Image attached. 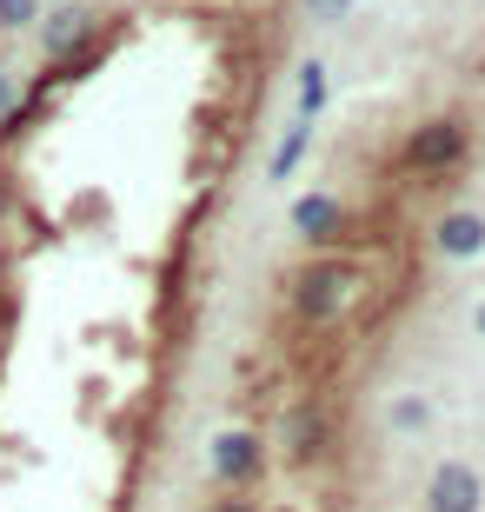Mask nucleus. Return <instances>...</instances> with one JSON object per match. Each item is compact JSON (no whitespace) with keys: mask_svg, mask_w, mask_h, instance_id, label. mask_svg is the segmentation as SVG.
<instances>
[{"mask_svg":"<svg viewBox=\"0 0 485 512\" xmlns=\"http://www.w3.org/2000/svg\"><path fill=\"white\" fill-rule=\"evenodd\" d=\"M479 473L472 466H459V459H446L439 473H432V486H426V506L432 512H479Z\"/></svg>","mask_w":485,"mask_h":512,"instance_id":"7ed1b4c3","label":"nucleus"},{"mask_svg":"<svg viewBox=\"0 0 485 512\" xmlns=\"http://www.w3.org/2000/svg\"><path fill=\"white\" fill-rule=\"evenodd\" d=\"M40 0H0V27H34Z\"/></svg>","mask_w":485,"mask_h":512,"instance_id":"9b49d317","label":"nucleus"},{"mask_svg":"<svg viewBox=\"0 0 485 512\" xmlns=\"http://www.w3.org/2000/svg\"><path fill=\"white\" fill-rule=\"evenodd\" d=\"M479 340H485V300H479Z\"/></svg>","mask_w":485,"mask_h":512,"instance_id":"ddd939ff","label":"nucleus"},{"mask_svg":"<svg viewBox=\"0 0 485 512\" xmlns=\"http://www.w3.org/2000/svg\"><path fill=\"white\" fill-rule=\"evenodd\" d=\"M346 7H353V0H313V20H339Z\"/></svg>","mask_w":485,"mask_h":512,"instance_id":"f8f14e48","label":"nucleus"},{"mask_svg":"<svg viewBox=\"0 0 485 512\" xmlns=\"http://www.w3.org/2000/svg\"><path fill=\"white\" fill-rule=\"evenodd\" d=\"M432 419V406L419 393H406V399H392V426H399V433H419V426H426Z\"/></svg>","mask_w":485,"mask_h":512,"instance_id":"9d476101","label":"nucleus"},{"mask_svg":"<svg viewBox=\"0 0 485 512\" xmlns=\"http://www.w3.org/2000/svg\"><path fill=\"white\" fill-rule=\"evenodd\" d=\"M306 147H313V120H293V127H286V140L280 147H273V180H293L299 173V160H306Z\"/></svg>","mask_w":485,"mask_h":512,"instance_id":"6e6552de","label":"nucleus"},{"mask_svg":"<svg viewBox=\"0 0 485 512\" xmlns=\"http://www.w3.org/2000/svg\"><path fill=\"white\" fill-rule=\"evenodd\" d=\"M432 240H439L446 260H472V253H485V220H479V213H446Z\"/></svg>","mask_w":485,"mask_h":512,"instance_id":"423d86ee","label":"nucleus"},{"mask_svg":"<svg viewBox=\"0 0 485 512\" xmlns=\"http://www.w3.org/2000/svg\"><path fill=\"white\" fill-rule=\"evenodd\" d=\"M319 439H326V419H319V406H293V413H286V453H293V459H313Z\"/></svg>","mask_w":485,"mask_h":512,"instance_id":"0eeeda50","label":"nucleus"},{"mask_svg":"<svg viewBox=\"0 0 485 512\" xmlns=\"http://www.w3.org/2000/svg\"><path fill=\"white\" fill-rule=\"evenodd\" d=\"M459 153H466V127H459V120H426V127L406 140V167L439 173V167H452Z\"/></svg>","mask_w":485,"mask_h":512,"instance_id":"f03ea898","label":"nucleus"},{"mask_svg":"<svg viewBox=\"0 0 485 512\" xmlns=\"http://www.w3.org/2000/svg\"><path fill=\"white\" fill-rule=\"evenodd\" d=\"M339 227H346V207H339L333 193H306V200L293 207V233H299V240H313V247H333Z\"/></svg>","mask_w":485,"mask_h":512,"instance_id":"20e7f679","label":"nucleus"},{"mask_svg":"<svg viewBox=\"0 0 485 512\" xmlns=\"http://www.w3.org/2000/svg\"><path fill=\"white\" fill-rule=\"evenodd\" d=\"M319 107H326V67L306 60V67H299V120H313Z\"/></svg>","mask_w":485,"mask_h":512,"instance_id":"1a4fd4ad","label":"nucleus"},{"mask_svg":"<svg viewBox=\"0 0 485 512\" xmlns=\"http://www.w3.org/2000/svg\"><path fill=\"white\" fill-rule=\"evenodd\" d=\"M346 293H353V266H346V260H313L293 280V313H299V320H313V326H326V320L346 313Z\"/></svg>","mask_w":485,"mask_h":512,"instance_id":"f257e3e1","label":"nucleus"},{"mask_svg":"<svg viewBox=\"0 0 485 512\" xmlns=\"http://www.w3.org/2000/svg\"><path fill=\"white\" fill-rule=\"evenodd\" d=\"M213 473H220L226 486H246V479L260 473V439L253 433H220L213 439Z\"/></svg>","mask_w":485,"mask_h":512,"instance_id":"39448f33","label":"nucleus"}]
</instances>
